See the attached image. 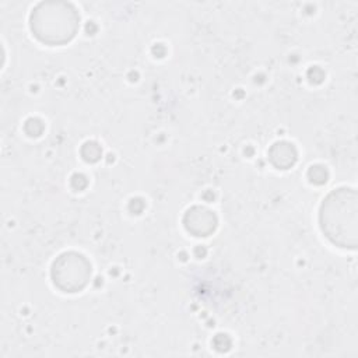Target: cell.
<instances>
[{"mask_svg": "<svg viewBox=\"0 0 358 358\" xmlns=\"http://www.w3.org/2000/svg\"><path fill=\"white\" fill-rule=\"evenodd\" d=\"M77 22L76 10L66 3H43L31 15L34 34L50 45L70 41L77 31Z\"/></svg>", "mask_w": 358, "mask_h": 358, "instance_id": "6da1fadb", "label": "cell"}, {"mask_svg": "<svg viewBox=\"0 0 358 358\" xmlns=\"http://www.w3.org/2000/svg\"><path fill=\"white\" fill-rule=\"evenodd\" d=\"M340 190L341 192L333 193L323 204L322 222L337 218V224L327 229L326 234L334 243L345 246L351 245L348 236L355 241V194L348 199L344 189Z\"/></svg>", "mask_w": 358, "mask_h": 358, "instance_id": "7a4b0ae2", "label": "cell"}, {"mask_svg": "<svg viewBox=\"0 0 358 358\" xmlns=\"http://www.w3.org/2000/svg\"><path fill=\"white\" fill-rule=\"evenodd\" d=\"M271 152L274 154H281V158H278L274 164L282 169H285L287 166L292 165L295 161V151L294 147L288 143H277L274 144V147L271 148Z\"/></svg>", "mask_w": 358, "mask_h": 358, "instance_id": "3957f363", "label": "cell"}]
</instances>
